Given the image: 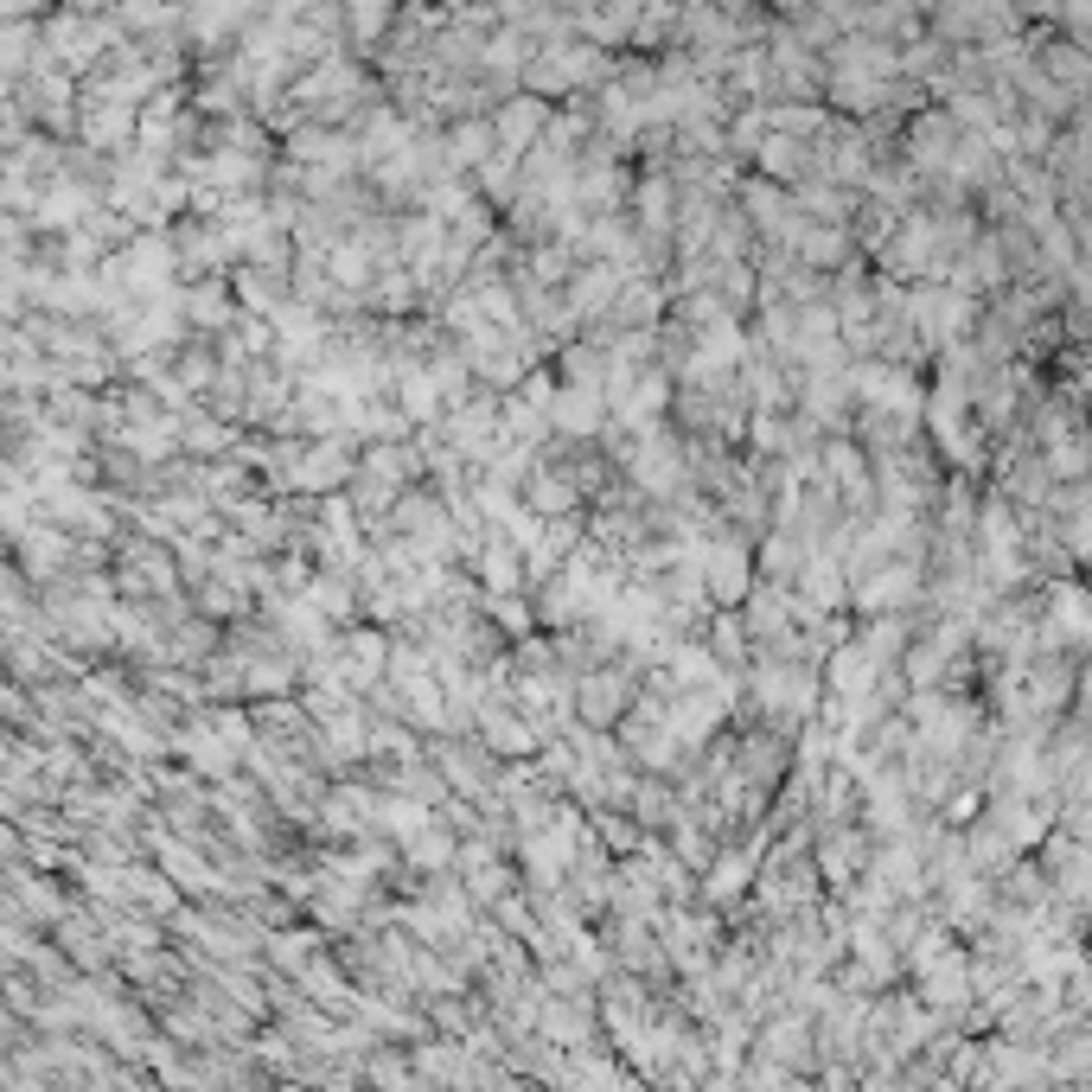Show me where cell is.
<instances>
[{"label":"cell","instance_id":"cell-1","mask_svg":"<svg viewBox=\"0 0 1092 1092\" xmlns=\"http://www.w3.org/2000/svg\"><path fill=\"white\" fill-rule=\"evenodd\" d=\"M741 581H748V575H741V556H735V550H710V588L715 594H741Z\"/></svg>","mask_w":1092,"mask_h":1092}]
</instances>
